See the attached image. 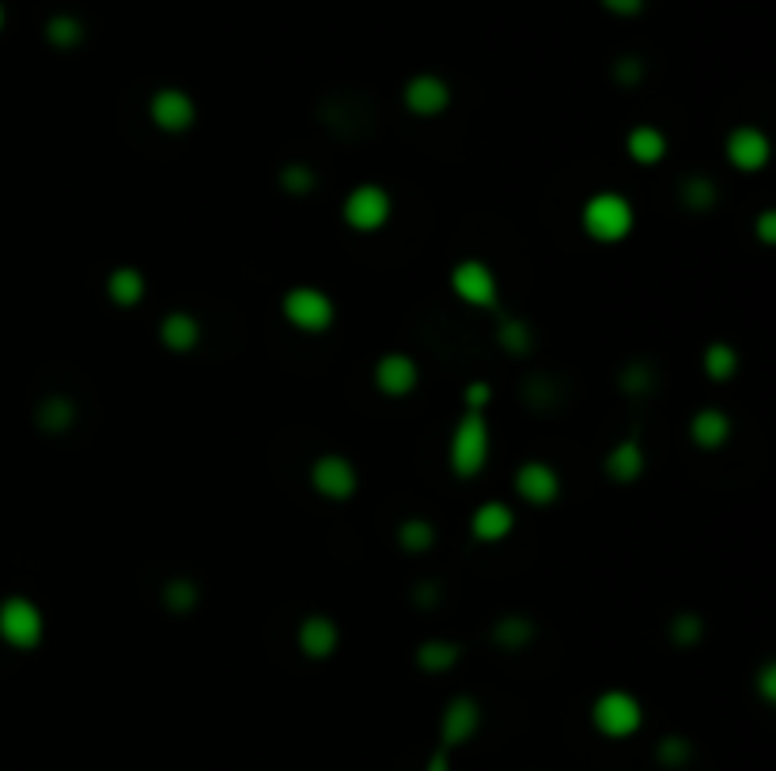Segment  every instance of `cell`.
I'll use <instances>...</instances> for the list:
<instances>
[{"mask_svg":"<svg viewBox=\"0 0 776 771\" xmlns=\"http://www.w3.org/2000/svg\"><path fill=\"white\" fill-rule=\"evenodd\" d=\"M481 726V707L478 699L470 696H455L451 704L444 707V715H439V741H444V749H455V746H466V741L478 733Z\"/></svg>","mask_w":776,"mask_h":771,"instance_id":"7c38bea8","label":"cell"},{"mask_svg":"<svg viewBox=\"0 0 776 771\" xmlns=\"http://www.w3.org/2000/svg\"><path fill=\"white\" fill-rule=\"evenodd\" d=\"M428 771H451V760H447V749H439L436 757H432Z\"/></svg>","mask_w":776,"mask_h":771,"instance_id":"e575fe53","label":"cell"},{"mask_svg":"<svg viewBox=\"0 0 776 771\" xmlns=\"http://www.w3.org/2000/svg\"><path fill=\"white\" fill-rule=\"evenodd\" d=\"M285 174H288V179H285V182H288V185H293V190H307V185H311V182H315V179H311V174H307V171H304V167H288V171H285Z\"/></svg>","mask_w":776,"mask_h":771,"instance_id":"d6a6232c","label":"cell"},{"mask_svg":"<svg viewBox=\"0 0 776 771\" xmlns=\"http://www.w3.org/2000/svg\"><path fill=\"white\" fill-rule=\"evenodd\" d=\"M610 15H621V20H633V15L644 12V0H598Z\"/></svg>","mask_w":776,"mask_h":771,"instance_id":"83f0119b","label":"cell"},{"mask_svg":"<svg viewBox=\"0 0 776 771\" xmlns=\"http://www.w3.org/2000/svg\"><path fill=\"white\" fill-rule=\"evenodd\" d=\"M625 152H629L633 163H640V167L659 163V159L667 156V137H663V129H656V126H637V129H629V137H625Z\"/></svg>","mask_w":776,"mask_h":771,"instance_id":"d6986e66","label":"cell"},{"mask_svg":"<svg viewBox=\"0 0 776 771\" xmlns=\"http://www.w3.org/2000/svg\"><path fill=\"white\" fill-rule=\"evenodd\" d=\"M167 606H174V609H187V606H193V590H190V587H182V582H174V587H167Z\"/></svg>","mask_w":776,"mask_h":771,"instance_id":"f546056e","label":"cell"},{"mask_svg":"<svg viewBox=\"0 0 776 771\" xmlns=\"http://www.w3.org/2000/svg\"><path fill=\"white\" fill-rule=\"evenodd\" d=\"M735 367H738V356L731 344L716 341L704 349V375H709L712 383H727V378L735 375Z\"/></svg>","mask_w":776,"mask_h":771,"instance_id":"603a6c76","label":"cell"},{"mask_svg":"<svg viewBox=\"0 0 776 771\" xmlns=\"http://www.w3.org/2000/svg\"><path fill=\"white\" fill-rule=\"evenodd\" d=\"M145 291H148V283L134 265H118L107 277V296H110V303H118V307H137L140 299H145Z\"/></svg>","mask_w":776,"mask_h":771,"instance_id":"44dd1931","label":"cell"},{"mask_svg":"<svg viewBox=\"0 0 776 771\" xmlns=\"http://www.w3.org/2000/svg\"><path fill=\"white\" fill-rule=\"evenodd\" d=\"M723 152H727V163L735 167V171H746V174L762 171V167L769 163V137L754 126H738V129H731Z\"/></svg>","mask_w":776,"mask_h":771,"instance_id":"4fadbf2b","label":"cell"},{"mask_svg":"<svg viewBox=\"0 0 776 771\" xmlns=\"http://www.w3.org/2000/svg\"><path fill=\"white\" fill-rule=\"evenodd\" d=\"M690 439L701 450H720L731 439V416L723 409H701L690 420Z\"/></svg>","mask_w":776,"mask_h":771,"instance_id":"ac0fdd59","label":"cell"},{"mask_svg":"<svg viewBox=\"0 0 776 771\" xmlns=\"http://www.w3.org/2000/svg\"><path fill=\"white\" fill-rule=\"evenodd\" d=\"M46 39L54 42L57 50H73L84 42V23L76 20V15H54V20L46 23Z\"/></svg>","mask_w":776,"mask_h":771,"instance_id":"cb8c5ba5","label":"cell"},{"mask_svg":"<svg viewBox=\"0 0 776 771\" xmlns=\"http://www.w3.org/2000/svg\"><path fill=\"white\" fill-rule=\"evenodd\" d=\"M402 103H405V110L417 114V118H439V114L451 106V87H447L444 76L421 73V76L405 79Z\"/></svg>","mask_w":776,"mask_h":771,"instance_id":"30bf717a","label":"cell"},{"mask_svg":"<svg viewBox=\"0 0 776 771\" xmlns=\"http://www.w3.org/2000/svg\"><path fill=\"white\" fill-rule=\"evenodd\" d=\"M0 26H4V4H0Z\"/></svg>","mask_w":776,"mask_h":771,"instance_id":"d590c367","label":"cell"},{"mask_svg":"<svg viewBox=\"0 0 776 771\" xmlns=\"http://www.w3.org/2000/svg\"><path fill=\"white\" fill-rule=\"evenodd\" d=\"M489 397L492 394H489V386H485V383H474L470 389H466V405H470V409H478V413L485 409V401H489Z\"/></svg>","mask_w":776,"mask_h":771,"instance_id":"1f68e13d","label":"cell"},{"mask_svg":"<svg viewBox=\"0 0 776 771\" xmlns=\"http://www.w3.org/2000/svg\"><path fill=\"white\" fill-rule=\"evenodd\" d=\"M42 413H46V420H42V424H50V428H68V424H73V405L50 401Z\"/></svg>","mask_w":776,"mask_h":771,"instance_id":"f1b7e54d","label":"cell"},{"mask_svg":"<svg viewBox=\"0 0 776 771\" xmlns=\"http://www.w3.org/2000/svg\"><path fill=\"white\" fill-rule=\"evenodd\" d=\"M515 495L531 507H550L561 495V476L550 462H523L515 469Z\"/></svg>","mask_w":776,"mask_h":771,"instance_id":"8fae6325","label":"cell"},{"mask_svg":"<svg viewBox=\"0 0 776 771\" xmlns=\"http://www.w3.org/2000/svg\"><path fill=\"white\" fill-rule=\"evenodd\" d=\"M280 314L285 322L299 333H326L338 318V307L326 296L322 288H311V283H299V288H288L285 299H280Z\"/></svg>","mask_w":776,"mask_h":771,"instance_id":"3957f363","label":"cell"},{"mask_svg":"<svg viewBox=\"0 0 776 771\" xmlns=\"http://www.w3.org/2000/svg\"><path fill=\"white\" fill-rule=\"evenodd\" d=\"M500 341H508L511 344V349H523V341H527V330H523V325H519V322H508L504 325V330H500Z\"/></svg>","mask_w":776,"mask_h":771,"instance_id":"4dcf8cb0","label":"cell"},{"mask_svg":"<svg viewBox=\"0 0 776 771\" xmlns=\"http://www.w3.org/2000/svg\"><path fill=\"white\" fill-rule=\"evenodd\" d=\"M644 450H640V442L637 439H621L617 447H610V454H606V476L617 484H633V481H640V473H644Z\"/></svg>","mask_w":776,"mask_h":771,"instance_id":"e0dca14e","label":"cell"},{"mask_svg":"<svg viewBox=\"0 0 776 771\" xmlns=\"http://www.w3.org/2000/svg\"><path fill=\"white\" fill-rule=\"evenodd\" d=\"M489 450H492V439H489V420L485 413L478 409H466L458 416L455 431H451V447H447V462L458 476H478L485 462H489Z\"/></svg>","mask_w":776,"mask_h":771,"instance_id":"7a4b0ae2","label":"cell"},{"mask_svg":"<svg viewBox=\"0 0 776 771\" xmlns=\"http://www.w3.org/2000/svg\"><path fill=\"white\" fill-rule=\"evenodd\" d=\"M511 529H515V511H511L508 503H500V500L481 503V507L474 511V518H470V534L478 537L481 545H497V540L511 537Z\"/></svg>","mask_w":776,"mask_h":771,"instance_id":"9a60e30c","label":"cell"},{"mask_svg":"<svg viewBox=\"0 0 776 771\" xmlns=\"http://www.w3.org/2000/svg\"><path fill=\"white\" fill-rule=\"evenodd\" d=\"M591 722H595V730L603 733V738H633V733L644 726V707L640 699L633 693H625V688H606L603 696L591 704Z\"/></svg>","mask_w":776,"mask_h":771,"instance_id":"277c9868","label":"cell"},{"mask_svg":"<svg viewBox=\"0 0 776 771\" xmlns=\"http://www.w3.org/2000/svg\"><path fill=\"white\" fill-rule=\"evenodd\" d=\"M391 193L383 190V185L375 182H364L357 185V190L346 197V205H341V216H346V224L352 232H364L372 235L379 227H386V219H391Z\"/></svg>","mask_w":776,"mask_h":771,"instance_id":"5b68a950","label":"cell"},{"mask_svg":"<svg viewBox=\"0 0 776 771\" xmlns=\"http://www.w3.org/2000/svg\"><path fill=\"white\" fill-rule=\"evenodd\" d=\"M357 484H360L357 465H352L346 454H322V458H315V465H311V489L319 492V495H326V500H333V503L349 500V495L357 492Z\"/></svg>","mask_w":776,"mask_h":771,"instance_id":"ba28073f","label":"cell"},{"mask_svg":"<svg viewBox=\"0 0 776 771\" xmlns=\"http://www.w3.org/2000/svg\"><path fill=\"white\" fill-rule=\"evenodd\" d=\"M148 118L163 132H187L198 121V103L182 87H160L148 103Z\"/></svg>","mask_w":776,"mask_h":771,"instance_id":"9c48e42d","label":"cell"},{"mask_svg":"<svg viewBox=\"0 0 776 771\" xmlns=\"http://www.w3.org/2000/svg\"><path fill=\"white\" fill-rule=\"evenodd\" d=\"M580 224H584V235L595 238L603 246L625 243L637 227V212H633V201L625 193L603 190L595 197L584 201V212H580Z\"/></svg>","mask_w":776,"mask_h":771,"instance_id":"6da1fadb","label":"cell"},{"mask_svg":"<svg viewBox=\"0 0 776 771\" xmlns=\"http://www.w3.org/2000/svg\"><path fill=\"white\" fill-rule=\"evenodd\" d=\"M398 540L410 553H425V548H432V540H436V529H432L425 518H410V522H402Z\"/></svg>","mask_w":776,"mask_h":771,"instance_id":"d4e9b609","label":"cell"},{"mask_svg":"<svg viewBox=\"0 0 776 771\" xmlns=\"http://www.w3.org/2000/svg\"><path fill=\"white\" fill-rule=\"evenodd\" d=\"M160 341L171 352H193V349H198V341H201L198 318L187 314V310H174V314H167L163 325H160Z\"/></svg>","mask_w":776,"mask_h":771,"instance_id":"ffe728a7","label":"cell"},{"mask_svg":"<svg viewBox=\"0 0 776 771\" xmlns=\"http://www.w3.org/2000/svg\"><path fill=\"white\" fill-rule=\"evenodd\" d=\"M42 632H46V620H42V609L31 598H8L0 606V640L12 643L15 651L39 646Z\"/></svg>","mask_w":776,"mask_h":771,"instance_id":"8992f818","label":"cell"},{"mask_svg":"<svg viewBox=\"0 0 776 771\" xmlns=\"http://www.w3.org/2000/svg\"><path fill=\"white\" fill-rule=\"evenodd\" d=\"M296 640H299V651H304L307 658L322 662V658H330V654L338 651L341 635H338V624H333L330 617L315 613V617H307L304 624H299Z\"/></svg>","mask_w":776,"mask_h":771,"instance_id":"2e32d148","label":"cell"},{"mask_svg":"<svg viewBox=\"0 0 776 771\" xmlns=\"http://www.w3.org/2000/svg\"><path fill=\"white\" fill-rule=\"evenodd\" d=\"M458 646L455 643H447V640H432V643H421L417 646V666L421 670H428V673H444V670H451L455 662H458Z\"/></svg>","mask_w":776,"mask_h":771,"instance_id":"7402d4cb","label":"cell"},{"mask_svg":"<svg viewBox=\"0 0 776 771\" xmlns=\"http://www.w3.org/2000/svg\"><path fill=\"white\" fill-rule=\"evenodd\" d=\"M372 378L383 397H410L413 389H417L421 367L413 363V356H405V352H391V356H383L375 363Z\"/></svg>","mask_w":776,"mask_h":771,"instance_id":"5bb4252c","label":"cell"},{"mask_svg":"<svg viewBox=\"0 0 776 771\" xmlns=\"http://www.w3.org/2000/svg\"><path fill=\"white\" fill-rule=\"evenodd\" d=\"M674 628H678V632H674L678 640H693V635H697V620L693 617H678Z\"/></svg>","mask_w":776,"mask_h":771,"instance_id":"836d02e7","label":"cell"},{"mask_svg":"<svg viewBox=\"0 0 776 771\" xmlns=\"http://www.w3.org/2000/svg\"><path fill=\"white\" fill-rule=\"evenodd\" d=\"M659 760H663L667 768H682L685 760H690V746H685L682 738H667L663 746H659Z\"/></svg>","mask_w":776,"mask_h":771,"instance_id":"484cf974","label":"cell"},{"mask_svg":"<svg viewBox=\"0 0 776 771\" xmlns=\"http://www.w3.org/2000/svg\"><path fill=\"white\" fill-rule=\"evenodd\" d=\"M500 643H523V640H531L534 635V628L531 624H523V620H500Z\"/></svg>","mask_w":776,"mask_h":771,"instance_id":"4316f807","label":"cell"},{"mask_svg":"<svg viewBox=\"0 0 776 771\" xmlns=\"http://www.w3.org/2000/svg\"><path fill=\"white\" fill-rule=\"evenodd\" d=\"M451 291L463 303L481 307V310L500 303V280L485 261H458L451 272Z\"/></svg>","mask_w":776,"mask_h":771,"instance_id":"52a82bcc","label":"cell"}]
</instances>
